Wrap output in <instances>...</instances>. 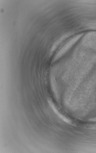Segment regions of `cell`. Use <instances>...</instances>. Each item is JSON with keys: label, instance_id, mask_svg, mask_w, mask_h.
I'll return each instance as SVG.
<instances>
[{"label": "cell", "instance_id": "obj_1", "mask_svg": "<svg viewBox=\"0 0 96 153\" xmlns=\"http://www.w3.org/2000/svg\"><path fill=\"white\" fill-rule=\"evenodd\" d=\"M90 121L93 122H96V117L95 118L93 119H91V120H90Z\"/></svg>", "mask_w": 96, "mask_h": 153}]
</instances>
